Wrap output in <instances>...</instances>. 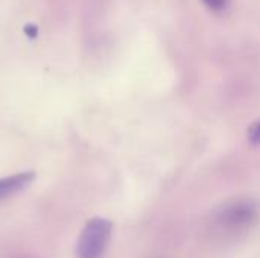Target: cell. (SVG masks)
<instances>
[{"label": "cell", "mask_w": 260, "mask_h": 258, "mask_svg": "<svg viewBox=\"0 0 260 258\" xmlns=\"http://www.w3.org/2000/svg\"><path fill=\"white\" fill-rule=\"evenodd\" d=\"M260 222V201L241 196L224 202L210 219V234L219 242H235L251 233Z\"/></svg>", "instance_id": "1"}, {"label": "cell", "mask_w": 260, "mask_h": 258, "mask_svg": "<svg viewBox=\"0 0 260 258\" xmlns=\"http://www.w3.org/2000/svg\"><path fill=\"white\" fill-rule=\"evenodd\" d=\"M113 224L105 217H93L82 228L78 243V258H102L111 239Z\"/></svg>", "instance_id": "2"}, {"label": "cell", "mask_w": 260, "mask_h": 258, "mask_svg": "<svg viewBox=\"0 0 260 258\" xmlns=\"http://www.w3.org/2000/svg\"><path fill=\"white\" fill-rule=\"evenodd\" d=\"M34 178H35L34 172H20L11 176L0 178V201L27 187L34 181Z\"/></svg>", "instance_id": "3"}, {"label": "cell", "mask_w": 260, "mask_h": 258, "mask_svg": "<svg viewBox=\"0 0 260 258\" xmlns=\"http://www.w3.org/2000/svg\"><path fill=\"white\" fill-rule=\"evenodd\" d=\"M247 135H248V141L251 146H260V117L256 122H253V125L248 128Z\"/></svg>", "instance_id": "4"}, {"label": "cell", "mask_w": 260, "mask_h": 258, "mask_svg": "<svg viewBox=\"0 0 260 258\" xmlns=\"http://www.w3.org/2000/svg\"><path fill=\"white\" fill-rule=\"evenodd\" d=\"M203 3L210 9V11H215V12H221V11H225L230 5V0H203Z\"/></svg>", "instance_id": "5"}]
</instances>
